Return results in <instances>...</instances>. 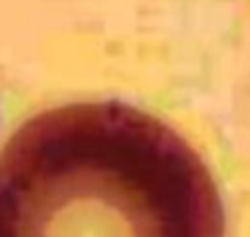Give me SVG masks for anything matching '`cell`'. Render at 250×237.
Listing matches in <instances>:
<instances>
[{"mask_svg":"<svg viewBox=\"0 0 250 237\" xmlns=\"http://www.w3.org/2000/svg\"><path fill=\"white\" fill-rule=\"evenodd\" d=\"M208 166L177 131L115 100L24 122L0 151V237H224Z\"/></svg>","mask_w":250,"mask_h":237,"instance_id":"obj_1","label":"cell"}]
</instances>
